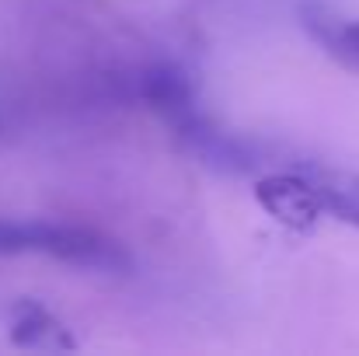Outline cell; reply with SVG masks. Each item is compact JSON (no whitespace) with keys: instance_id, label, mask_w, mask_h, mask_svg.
<instances>
[{"instance_id":"2","label":"cell","mask_w":359,"mask_h":356,"mask_svg":"<svg viewBox=\"0 0 359 356\" xmlns=\"http://www.w3.org/2000/svg\"><path fill=\"white\" fill-rule=\"evenodd\" d=\"M255 199L290 231H311L325 217L311 175H269L255 185Z\"/></svg>"},{"instance_id":"4","label":"cell","mask_w":359,"mask_h":356,"mask_svg":"<svg viewBox=\"0 0 359 356\" xmlns=\"http://www.w3.org/2000/svg\"><path fill=\"white\" fill-rule=\"evenodd\" d=\"M321 213L335 217L342 224L359 228V175H346V171H325V175H311Z\"/></svg>"},{"instance_id":"3","label":"cell","mask_w":359,"mask_h":356,"mask_svg":"<svg viewBox=\"0 0 359 356\" xmlns=\"http://www.w3.org/2000/svg\"><path fill=\"white\" fill-rule=\"evenodd\" d=\"M7 332H11V343L14 346H25V350H56V353L77 350L74 332L49 308H42L32 297H21V301L11 304Z\"/></svg>"},{"instance_id":"1","label":"cell","mask_w":359,"mask_h":356,"mask_svg":"<svg viewBox=\"0 0 359 356\" xmlns=\"http://www.w3.org/2000/svg\"><path fill=\"white\" fill-rule=\"evenodd\" d=\"M53 255L74 265L95 269H122L126 255L119 244L105 241L88 228L46 224V220H11L0 217V255Z\"/></svg>"},{"instance_id":"5","label":"cell","mask_w":359,"mask_h":356,"mask_svg":"<svg viewBox=\"0 0 359 356\" xmlns=\"http://www.w3.org/2000/svg\"><path fill=\"white\" fill-rule=\"evenodd\" d=\"M321 46L349 70H359V21L353 25H325L318 32Z\"/></svg>"}]
</instances>
